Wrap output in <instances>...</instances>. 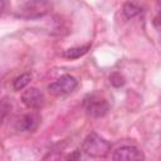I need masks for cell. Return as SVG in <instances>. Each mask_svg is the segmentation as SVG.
<instances>
[{
    "label": "cell",
    "instance_id": "obj_12",
    "mask_svg": "<svg viewBox=\"0 0 161 161\" xmlns=\"http://www.w3.org/2000/svg\"><path fill=\"white\" fill-rule=\"evenodd\" d=\"M9 108H10V104H8L6 101L4 99L3 103H1V121L5 119V116H6V112H8Z\"/></svg>",
    "mask_w": 161,
    "mask_h": 161
},
{
    "label": "cell",
    "instance_id": "obj_9",
    "mask_svg": "<svg viewBox=\"0 0 161 161\" xmlns=\"http://www.w3.org/2000/svg\"><path fill=\"white\" fill-rule=\"evenodd\" d=\"M30 80H31V74L30 73H23L13 80V87L15 91H21L23 88H25L30 83Z\"/></svg>",
    "mask_w": 161,
    "mask_h": 161
},
{
    "label": "cell",
    "instance_id": "obj_2",
    "mask_svg": "<svg viewBox=\"0 0 161 161\" xmlns=\"http://www.w3.org/2000/svg\"><path fill=\"white\" fill-rule=\"evenodd\" d=\"M82 151L92 157H104L111 151V145L103 137L93 132L84 138L82 143Z\"/></svg>",
    "mask_w": 161,
    "mask_h": 161
},
{
    "label": "cell",
    "instance_id": "obj_8",
    "mask_svg": "<svg viewBox=\"0 0 161 161\" xmlns=\"http://www.w3.org/2000/svg\"><path fill=\"white\" fill-rule=\"evenodd\" d=\"M91 48V44H86V45H82V47H74V48H69L67 49L63 55L68 59H78L80 58L82 55H84Z\"/></svg>",
    "mask_w": 161,
    "mask_h": 161
},
{
    "label": "cell",
    "instance_id": "obj_4",
    "mask_svg": "<svg viewBox=\"0 0 161 161\" xmlns=\"http://www.w3.org/2000/svg\"><path fill=\"white\" fill-rule=\"evenodd\" d=\"M77 86H78V82L73 75L64 74L60 78H58L57 80H54L53 83H50L48 88L53 94L63 96V94L72 93L77 88Z\"/></svg>",
    "mask_w": 161,
    "mask_h": 161
},
{
    "label": "cell",
    "instance_id": "obj_3",
    "mask_svg": "<svg viewBox=\"0 0 161 161\" xmlns=\"http://www.w3.org/2000/svg\"><path fill=\"white\" fill-rule=\"evenodd\" d=\"M83 107H84L87 114L93 118L103 117L108 112V108H109L107 101L98 94H88L84 98Z\"/></svg>",
    "mask_w": 161,
    "mask_h": 161
},
{
    "label": "cell",
    "instance_id": "obj_1",
    "mask_svg": "<svg viewBox=\"0 0 161 161\" xmlns=\"http://www.w3.org/2000/svg\"><path fill=\"white\" fill-rule=\"evenodd\" d=\"M52 8L50 0H29L19 8L16 15L21 19H39L48 15Z\"/></svg>",
    "mask_w": 161,
    "mask_h": 161
},
{
    "label": "cell",
    "instance_id": "obj_11",
    "mask_svg": "<svg viewBox=\"0 0 161 161\" xmlns=\"http://www.w3.org/2000/svg\"><path fill=\"white\" fill-rule=\"evenodd\" d=\"M109 80H111V83H112L114 87H121V86H123V83H125L123 77H122L121 74H118V73H113V74L109 77Z\"/></svg>",
    "mask_w": 161,
    "mask_h": 161
},
{
    "label": "cell",
    "instance_id": "obj_6",
    "mask_svg": "<svg viewBox=\"0 0 161 161\" xmlns=\"http://www.w3.org/2000/svg\"><path fill=\"white\" fill-rule=\"evenodd\" d=\"M112 158L113 160H117V161H136V160H143L145 158V155L136 146L127 145V146L118 147L113 152Z\"/></svg>",
    "mask_w": 161,
    "mask_h": 161
},
{
    "label": "cell",
    "instance_id": "obj_7",
    "mask_svg": "<svg viewBox=\"0 0 161 161\" xmlns=\"http://www.w3.org/2000/svg\"><path fill=\"white\" fill-rule=\"evenodd\" d=\"M39 123H40V117L36 113H26L16 121L15 128L21 132H33L38 128Z\"/></svg>",
    "mask_w": 161,
    "mask_h": 161
},
{
    "label": "cell",
    "instance_id": "obj_10",
    "mask_svg": "<svg viewBox=\"0 0 161 161\" xmlns=\"http://www.w3.org/2000/svg\"><path fill=\"white\" fill-rule=\"evenodd\" d=\"M122 13H123V15H125L127 19H131V18H135L136 15H138V14L141 13V8L137 6V5L133 4V3H127V4L123 5Z\"/></svg>",
    "mask_w": 161,
    "mask_h": 161
},
{
    "label": "cell",
    "instance_id": "obj_5",
    "mask_svg": "<svg viewBox=\"0 0 161 161\" xmlns=\"http://www.w3.org/2000/svg\"><path fill=\"white\" fill-rule=\"evenodd\" d=\"M45 97L43 92L35 87H30L21 94V102L30 109H38L44 104Z\"/></svg>",
    "mask_w": 161,
    "mask_h": 161
}]
</instances>
